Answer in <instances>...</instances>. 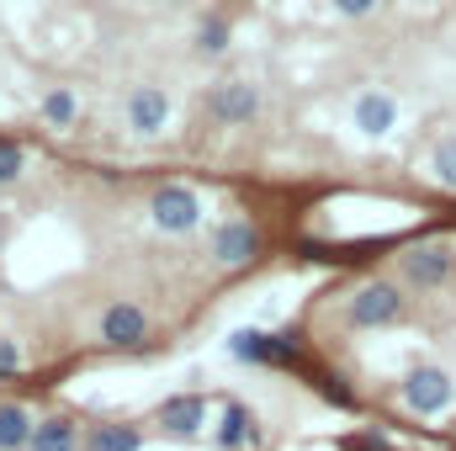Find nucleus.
Wrapping results in <instances>:
<instances>
[{
  "mask_svg": "<svg viewBox=\"0 0 456 451\" xmlns=\"http://www.w3.org/2000/svg\"><path fill=\"white\" fill-rule=\"evenodd\" d=\"M208 112L218 117V122H249V117L260 112V91H255V86H244V80L218 86V91H213V102H208Z\"/></svg>",
  "mask_w": 456,
  "mask_h": 451,
  "instance_id": "6e6552de",
  "label": "nucleus"
},
{
  "mask_svg": "<svg viewBox=\"0 0 456 451\" xmlns=\"http://www.w3.org/2000/svg\"><path fill=\"white\" fill-rule=\"evenodd\" d=\"M260 430H255V414L244 404H224V420H218V447L239 451V447H255Z\"/></svg>",
  "mask_w": 456,
  "mask_h": 451,
  "instance_id": "f8f14e48",
  "label": "nucleus"
},
{
  "mask_svg": "<svg viewBox=\"0 0 456 451\" xmlns=\"http://www.w3.org/2000/svg\"><path fill=\"white\" fill-rule=\"evenodd\" d=\"M228 350H233L239 361H260V366H271V361H287V356H292V340L260 335V330H239V335L228 340Z\"/></svg>",
  "mask_w": 456,
  "mask_h": 451,
  "instance_id": "9d476101",
  "label": "nucleus"
},
{
  "mask_svg": "<svg viewBox=\"0 0 456 451\" xmlns=\"http://www.w3.org/2000/svg\"><path fill=\"white\" fill-rule=\"evenodd\" d=\"M377 5H382V0H335V11H340V16H371Z\"/></svg>",
  "mask_w": 456,
  "mask_h": 451,
  "instance_id": "412c9836",
  "label": "nucleus"
},
{
  "mask_svg": "<svg viewBox=\"0 0 456 451\" xmlns=\"http://www.w3.org/2000/svg\"><path fill=\"white\" fill-rule=\"evenodd\" d=\"M165 122H170V96L159 86H138L127 96V127L133 133H159Z\"/></svg>",
  "mask_w": 456,
  "mask_h": 451,
  "instance_id": "0eeeda50",
  "label": "nucleus"
},
{
  "mask_svg": "<svg viewBox=\"0 0 456 451\" xmlns=\"http://www.w3.org/2000/svg\"><path fill=\"white\" fill-rule=\"evenodd\" d=\"M149 218L159 234H186V228L202 224V202H197V192H186V186H159L154 197H149Z\"/></svg>",
  "mask_w": 456,
  "mask_h": 451,
  "instance_id": "7ed1b4c3",
  "label": "nucleus"
},
{
  "mask_svg": "<svg viewBox=\"0 0 456 451\" xmlns=\"http://www.w3.org/2000/svg\"><path fill=\"white\" fill-rule=\"evenodd\" d=\"M16 176H21V149L16 144H0V186L16 181Z\"/></svg>",
  "mask_w": 456,
  "mask_h": 451,
  "instance_id": "a211bd4d",
  "label": "nucleus"
},
{
  "mask_svg": "<svg viewBox=\"0 0 456 451\" xmlns=\"http://www.w3.org/2000/svg\"><path fill=\"white\" fill-rule=\"evenodd\" d=\"M32 430H37V420L21 404H0V451H27Z\"/></svg>",
  "mask_w": 456,
  "mask_h": 451,
  "instance_id": "4468645a",
  "label": "nucleus"
},
{
  "mask_svg": "<svg viewBox=\"0 0 456 451\" xmlns=\"http://www.w3.org/2000/svg\"><path fill=\"white\" fill-rule=\"evenodd\" d=\"M213 255H218V266H249V260L260 255V234H255V224L228 218V224L213 234Z\"/></svg>",
  "mask_w": 456,
  "mask_h": 451,
  "instance_id": "39448f33",
  "label": "nucleus"
},
{
  "mask_svg": "<svg viewBox=\"0 0 456 451\" xmlns=\"http://www.w3.org/2000/svg\"><path fill=\"white\" fill-rule=\"evenodd\" d=\"M75 112H80V102H75V91H48L43 96V122H53V127H69L75 122Z\"/></svg>",
  "mask_w": 456,
  "mask_h": 451,
  "instance_id": "dca6fc26",
  "label": "nucleus"
},
{
  "mask_svg": "<svg viewBox=\"0 0 456 451\" xmlns=\"http://www.w3.org/2000/svg\"><path fill=\"white\" fill-rule=\"evenodd\" d=\"M143 335H149V314L138 308V303H112L107 314H102V340L107 345H143Z\"/></svg>",
  "mask_w": 456,
  "mask_h": 451,
  "instance_id": "423d86ee",
  "label": "nucleus"
},
{
  "mask_svg": "<svg viewBox=\"0 0 456 451\" xmlns=\"http://www.w3.org/2000/svg\"><path fill=\"white\" fill-rule=\"evenodd\" d=\"M452 271H456V255L446 244H414V250L403 255V276H409L414 287H441Z\"/></svg>",
  "mask_w": 456,
  "mask_h": 451,
  "instance_id": "20e7f679",
  "label": "nucleus"
},
{
  "mask_svg": "<svg viewBox=\"0 0 456 451\" xmlns=\"http://www.w3.org/2000/svg\"><path fill=\"white\" fill-rule=\"evenodd\" d=\"M393 122H398V102H393L387 91H361V96H355V127H361L366 138H382Z\"/></svg>",
  "mask_w": 456,
  "mask_h": 451,
  "instance_id": "1a4fd4ad",
  "label": "nucleus"
},
{
  "mask_svg": "<svg viewBox=\"0 0 456 451\" xmlns=\"http://www.w3.org/2000/svg\"><path fill=\"white\" fill-rule=\"evenodd\" d=\"M398 393H403V409H414V414H441V409H452L456 382L441 366H414Z\"/></svg>",
  "mask_w": 456,
  "mask_h": 451,
  "instance_id": "f03ea898",
  "label": "nucleus"
},
{
  "mask_svg": "<svg viewBox=\"0 0 456 451\" xmlns=\"http://www.w3.org/2000/svg\"><path fill=\"white\" fill-rule=\"evenodd\" d=\"M32 451H80V430H75V420H64V414L37 420V430H32Z\"/></svg>",
  "mask_w": 456,
  "mask_h": 451,
  "instance_id": "ddd939ff",
  "label": "nucleus"
},
{
  "mask_svg": "<svg viewBox=\"0 0 456 451\" xmlns=\"http://www.w3.org/2000/svg\"><path fill=\"white\" fill-rule=\"evenodd\" d=\"M11 372H21V345L0 340V377H11Z\"/></svg>",
  "mask_w": 456,
  "mask_h": 451,
  "instance_id": "aec40b11",
  "label": "nucleus"
},
{
  "mask_svg": "<svg viewBox=\"0 0 456 451\" xmlns=\"http://www.w3.org/2000/svg\"><path fill=\"white\" fill-rule=\"evenodd\" d=\"M436 181L456 192V138H441L436 144Z\"/></svg>",
  "mask_w": 456,
  "mask_h": 451,
  "instance_id": "f3484780",
  "label": "nucleus"
},
{
  "mask_svg": "<svg viewBox=\"0 0 456 451\" xmlns=\"http://www.w3.org/2000/svg\"><path fill=\"white\" fill-rule=\"evenodd\" d=\"M202 48H208V53H224V48H228V27L218 21V16L202 27Z\"/></svg>",
  "mask_w": 456,
  "mask_h": 451,
  "instance_id": "6ab92c4d",
  "label": "nucleus"
},
{
  "mask_svg": "<svg viewBox=\"0 0 456 451\" xmlns=\"http://www.w3.org/2000/svg\"><path fill=\"white\" fill-rule=\"evenodd\" d=\"M403 314H409V303L393 282H366L350 298V324L355 330H382V324H398Z\"/></svg>",
  "mask_w": 456,
  "mask_h": 451,
  "instance_id": "f257e3e1",
  "label": "nucleus"
},
{
  "mask_svg": "<svg viewBox=\"0 0 456 451\" xmlns=\"http://www.w3.org/2000/svg\"><path fill=\"white\" fill-rule=\"evenodd\" d=\"M159 420H165V430H170V436H197V430H202V420H208V404H202L197 393H175V398L159 409Z\"/></svg>",
  "mask_w": 456,
  "mask_h": 451,
  "instance_id": "9b49d317",
  "label": "nucleus"
},
{
  "mask_svg": "<svg viewBox=\"0 0 456 451\" xmlns=\"http://www.w3.org/2000/svg\"><path fill=\"white\" fill-rule=\"evenodd\" d=\"M138 447H143V436L133 425H96V436H91V451H138Z\"/></svg>",
  "mask_w": 456,
  "mask_h": 451,
  "instance_id": "2eb2a0df",
  "label": "nucleus"
}]
</instances>
